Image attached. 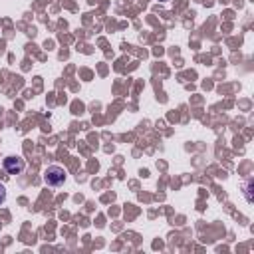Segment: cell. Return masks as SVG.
<instances>
[{"label": "cell", "mask_w": 254, "mask_h": 254, "mask_svg": "<svg viewBox=\"0 0 254 254\" xmlns=\"http://www.w3.org/2000/svg\"><path fill=\"white\" fill-rule=\"evenodd\" d=\"M44 181H46V185H50V187H60V185L65 181V171H64L62 167H58V165H52V167L46 169Z\"/></svg>", "instance_id": "cell-1"}, {"label": "cell", "mask_w": 254, "mask_h": 254, "mask_svg": "<svg viewBox=\"0 0 254 254\" xmlns=\"http://www.w3.org/2000/svg\"><path fill=\"white\" fill-rule=\"evenodd\" d=\"M4 169L10 175H20L24 171V159H20V157H6L4 159Z\"/></svg>", "instance_id": "cell-2"}, {"label": "cell", "mask_w": 254, "mask_h": 254, "mask_svg": "<svg viewBox=\"0 0 254 254\" xmlns=\"http://www.w3.org/2000/svg\"><path fill=\"white\" fill-rule=\"evenodd\" d=\"M6 200V189H4V185L0 183V204Z\"/></svg>", "instance_id": "cell-3"}, {"label": "cell", "mask_w": 254, "mask_h": 254, "mask_svg": "<svg viewBox=\"0 0 254 254\" xmlns=\"http://www.w3.org/2000/svg\"><path fill=\"white\" fill-rule=\"evenodd\" d=\"M161 2H167V0H161Z\"/></svg>", "instance_id": "cell-4"}]
</instances>
